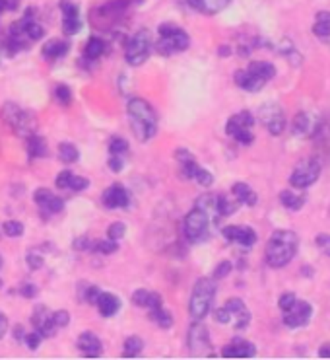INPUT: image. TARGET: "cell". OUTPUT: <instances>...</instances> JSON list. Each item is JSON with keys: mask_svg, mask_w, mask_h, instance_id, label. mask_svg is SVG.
<instances>
[{"mask_svg": "<svg viewBox=\"0 0 330 360\" xmlns=\"http://www.w3.org/2000/svg\"><path fill=\"white\" fill-rule=\"evenodd\" d=\"M220 218L222 217L218 214V209H216V195L206 193V195L198 197L194 209L190 210L183 222V234L187 238V242H206L210 238V226Z\"/></svg>", "mask_w": 330, "mask_h": 360, "instance_id": "obj_1", "label": "cell"}, {"mask_svg": "<svg viewBox=\"0 0 330 360\" xmlns=\"http://www.w3.org/2000/svg\"><path fill=\"white\" fill-rule=\"evenodd\" d=\"M299 248V238L293 230H276L266 242L264 257L268 267L282 269L286 267L296 257Z\"/></svg>", "mask_w": 330, "mask_h": 360, "instance_id": "obj_2", "label": "cell"}, {"mask_svg": "<svg viewBox=\"0 0 330 360\" xmlns=\"http://www.w3.org/2000/svg\"><path fill=\"white\" fill-rule=\"evenodd\" d=\"M132 133L142 143L152 141L157 133V113L144 98H131L126 103Z\"/></svg>", "mask_w": 330, "mask_h": 360, "instance_id": "obj_3", "label": "cell"}, {"mask_svg": "<svg viewBox=\"0 0 330 360\" xmlns=\"http://www.w3.org/2000/svg\"><path fill=\"white\" fill-rule=\"evenodd\" d=\"M274 76H276V67H274L272 63H268V60H255L247 68L237 70L235 76H233V80H235L237 88L245 90V92H260L264 86L268 84V80H272Z\"/></svg>", "mask_w": 330, "mask_h": 360, "instance_id": "obj_4", "label": "cell"}, {"mask_svg": "<svg viewBox=\"0 0 330 360\" xmlns=\"http://www.w3.org/2000/svg\"><path fill=\"white\" fill-rule=\"evenodd\" d=\"M278 308L282 310L284 326L289 329L305 327L313 318V306L307 300L297 298L293 292H284L278 300Z\"/></svg>", "mask_w": 330, "mask_h": 360, "instance_id": "obj_5", "label": "cell"}, {"mask_svg": "<svg viewBox=\"0 0 330 360\" xmlns=\"http://www.w3.org/2000/svg\"><path fill=\"white\" fill-rule=\"evenodd\" d=\"M0 117H2V121H4L18 136H24V139L37 133V127H39L37 117H35L33 111L20 108L18 103H12V101L2 105V109H0Z\"/></svg>", "mask_w": 330, "mask_h": 360, "instance_id": "obj_6", "label": "cell"}, {"mask_svg": "<svg viewBox=\"0 0 330 360\" xmlns=\"http://www.w3.org/2000/svg\"><path fill=\"white\" fill-rule=\"evenodd\" d=\"M216 278H210V276H202L194 283V288H192V294H190L189 302V311L192 319H202L206 318L210 310H212V304H214L216 298Z\"/></svg>", "mask_w": 330, "mask_h": 360, "instance_id": "obj_7", "label": "cell"}, {"mask_svg": "<svg viewBox=\"0 0 330 360\" xmlns=\"http://www.w3.org/2000/svg\"><path fill=\"white\" fill-rule=\"evenodd\" d=\"M159 39L156 41V53L161 57H171L177 53L189 49L190 37L189 34L175 24H161L157 27Z\"/></svg>", "mask_w": 330, "mask_h": 360, "instance_id": "obj_8", "label": "cell"}, {"mask_svg": "<svg viewBox=\"0 0 330 360\" xmlns=\"http://www.w3.org/2000/svg\"><path fill=\"white\" fill-rule=\"evenodd\" d=\"M214 319L222 326H231L235 331H245L251 323V310L241 298H230L214 311Z\"/></svg>", "mask_w": 330, "mask_h": 360, "instance_id": "obj_9", "label": "cell"}, {"mask_svg": "<svg viewBox=\"0 0 330 360\" xmlns=\"http://www.w3.org/2000/svg\"><path fill=\"white\" fill-rule=\"evenodd\" d=\"M256 123V117L251 111H239L235 115H231L225 123V133L230 134L235 143L249 146V144L255 143V133H253V127Z\"/></svg>", "mask_w": 330, "mask_h": 360, "instance_id": "obj_10", "label": "cell"}, {"mask_svg": "<svg viewBox=\"0 0 330 360\" xmlns=\"http://www.w3.org/2000/svg\"><path fill=\"white\" fill-rule=\"evenodd\" d=\"M175 160L179 162V172H181L183 179L197 181V184L202 185V187H210V185L214 184V176H212L208 169L200 168L197 158L192 156V152H189L187 148L175 150Z\"/></svg>", "mask_w": 330, "mask_h": 360, "instance_id": "obj_11", "label": "cell"}, {"mask_svg": "<svg viewBox=\"0 0 330 360\" xmlns=\"http://www.w3.org/2000/svg\"><path fill=\"white\" fill-rule=\"evenodd\" d=\"M150 53H152V34L148 30H140L126 41L124 59L131 67H140L148 60Z\"/></svg>", "mask_w": 330, "mask_h": 360, "instance_id": "obj_12", "label": "cell"}, {"mask_svg": "<svg viewBox=\"0 0 330 360\" xmlns=\"http://www.w3.org/2000/svg\"><path fill=\"white\" fill-rule=\"evenodd\" d=\"M321 162L317 158L301 160L296 168L291 169L289 176V185L293 189H307L313 184H317V179L321 177Z\"/></svg>", "mask_w": 330, "mask_h": 360, "instance_id": "obj_13", "label": "cell"}, {"mask_svg": "<svg viewBox=\"0 0 330 360\" xmlns=\"http://www.w3.org/2000/svg\"><path fill=\"white\" fill-rule=\"evenodd\" d=\"M258 119H260V123L266 127V131L272 136H280L286 131V125H288L286 115H284V109L278 103H274V101H268V103H264L263 108L258 109Z\"/></svg>", "mask_w": 330, "mask_h": 360, "instance_id": "obj_14", "label": "cell"}, {"mask_svg": "<svg viewBox=\"0 0 330 360\" xmlns=\"http://www.w3.org/2000/svg\"><path fill=\"white\" fill-rule=\"evenodd\" d=\"M187 345H189L190 354L194 356H212V341H210V333L200 319H194V323L190 326L189 333H187Z\"/></svg>", "mask_w": 330, "mask_h": 360, "instance_id": "obj_15", "label": "cell"}, {"mask_svg": "<svg viewBox=\"0 0 330 360\" xmlns=\"http://www.w3.org/2000/svg\"><path fill=\"white\" fill-rule=\"evenodd\" d=\"M58 8L62 12V32L65 35H76L82 30V20H80V8L72 0H60Z\"/></svg>", "mask_w": 330, "mask_h": 360, "instance_id": "obj_16", "label": "cell"}, {"mask_svg": "<svg viewBox=\"0 0 330 360\" xmlns=\"http://www.w3.org/2000/svg\"><path fill=\"white\" fill-rule=\"evenodd\" d=\"M101 202L103 207L109 210L115 209H126L131 205V193L128 189L121 184H113L111 187H107L103 195H101Z\"/></svg>", "mask_w": 330, "mask_h": 360, "instance_id": "obj_17", "label": "cell"}, {"mask_svg": "<svg viewBox=\"0 0 330 360\" xmlns=\"http://www.w3.org/2000/svg\"><path fill=\"white\" fill-rule=\"evenodd\" d=\"M222 236L230 243H235L241 248H253L258 238L251 226H225L222 228Z\"/></svg>", "mask_w": 330, "mask_h": 360, "instance_id": "obj_18", "label": "cell"}, {"mask_svg": "<svg viewBox=\"0 0 330 360\" xmlns=\"http://www.w3.org/2000/svg\"><path fill=\"white\" fill-rule=\"evenodd\" d=\"M256 354V347L243 337H235L222 349L223 359H253Z\"/></svg>", "mask_w": 330, "mask_h": 360, "instance_id": "obj_19", "label": "cell"}, {"mask_svg": "<svg viewBox=\"0 0 330 360\" xmlns=\"http://www.w3.org/2000/svg\"><path fill=\"white\" fill-rule=\"evenodd\" d=\"M32 323L35 331H39L43 339H51V337L57 335V327L51 319V310L47 306H35L32 316Z\"/></svg>", "mask_w": 330, "mask_h": 360, "instance_id": "obj_20", "label": "cell"}, {"mask_svg": "<svg viewBox=\"0 0 330 360\" xmlns=\"http://www.w3.org/2000/svg\"><path fill=\"white\" fill-rule=\"evenodd\" d=\"M33 201L37 202V207L43 212H47V217L62 212V209H65V201L60 197H57L55 193H51L49 189H45V187H39L37 191L33 193Z\"/></svg>", "mask_w": 330, "mask_h": 360, "instance_id": "obj_21", "label": "cell"}, {"mask_svg": "<svg viewBox=\"0 0 330 360\" xmlns=\"http://www.w3.org/2000/svg\"><path fill=\"white\" fill-rule=\"evenodd\" d=\"M78 349L84 352V356H88V359H98L99 354L103 352V345H101L98 335L86 331V333H82V335L78 337Z\"/></svg>", "mask_w": 330, "mask_h": 360, "instance_id": "obj_22", "label": "cell"}, {"mask_svg": "<svg viewBox=\"0 0 330 360\" xmlns=\"http://www.w3.org/2000/svg\"><path fill=\"white\" fill-rule=\"evenodd\" d=\"M95 306H98L99 314L103 318H113L117 311L121 310V300H119V296H115V294L101 292L98 296V300H95Z\"/></svg>", "mask_w": 330, "mask_h": 360, "instance_id": "obj_23", "label": "cell"}, {"mask_svg": "<svg viewBox=\"0 0 330 360\" xmlns=\"http://www.w3.org/2000/svg\"><path fill=\"white\" fill-rule=\"evenodd\" d=\"M132 304L134 306H140V308H148V310H156L159 306H164V300H161V294L150 292V290H136L132 294Z\"/></svg>", "mask_w": 330, "mask_h": 360, "instance_id": "obj_24", "label": "cell"}, {"mask_svg": "<svg viewBox=\"0 0 330 360\" xmlns=\"http://www.w3.org/2000/svg\"><path fill=\"white\" fill-rule=\"evenodd\" d=\"M231 195H233L235 201L239 202V205H245V207H255L256 202H258V197L251 189V185L243 184V181H237V184L231 185Z\"/></svg>", "mask_w": 330, "mask_h": 360, "instance_id": "obj_25", "label": "cell"}, {"mask_svg": "<svg viewBox=\"0 0 330 360\" xmlns=\"http://www.w3.org/2000/svg\"><path fill=\"white\" fill-rule=\"evenodd\" d=\"M231 0H189L190 8H194L197 12H202V14H208V16L218 14L223 8H227Z\"/></svg>", "mask_w": 330, "mask_h": 360, "instance_id": "obj_26", "label": "cell"}, {"mask_svg": "<svg viewBox=\"0 0 330 360\" xmlns=\"http://www.w3.org/2000/svg\"><path fill=\"white\" fill-rule=\"evenodd\" d=\"M49 154V146H47V141L35 133L32 136H27V156L29 160H39L45 158Z\"/></svg>", "mask_w": 330, "mask_h": 360, "instance_id": "obj_27", "label": "cell"}, {"mask_svg": "<svg viewBox=\"0 0 330 360\" xmlns=\"http://www.w3.org/2000/svg\"><path fill=\"white\" fill-rule=\"evenodd\" d=\"M68 49H70V45L62 41V39H51V41L43 45V59L57 60L60 57H65Z\"/></svg>", "mask_w": 330, "mask_h": 360, "instance_id": "obj_28", "label": "cell"}, {"mask_svg": "<svg viewBox=\"0 0 330 360\" xmlns=\"http://www.w3.org/2000/svg\"><path fill=\"white\" fill-rule=\"evenodd\" d=\"M105 51H107V43L103 41L101 37H98V35H93V37H90V39L86 41V45H84V57L95 63Z\"/></svg>", "mask_w": 330, "mask_h": 360, "instance_id": "obj_29", "label": "cell"}, {"mask_svg": "<svg viewBox=\"0 0 330 360\" xmlns=\"http://www.w3.org/2000/svg\"><path fill=\"white\" fill-rule=\"evenodd\" d=\"M305 195L303 193H296V191H282L280 193V202L282 207H286L288 210H301L303 205H305Z\"/></svg>", "mask_w": 330, "mask_h": 360, "instance_id": "obj_30", "label": "cell"}, {"mask_svg": "<svg viewBox=\"0 0 330 360\" xmlns=\"http://www.w3.org/2000/svg\"><path fill=\"white\" fill-rule=\"evenodd\" d=\"M313 34L321 39L330 37V12L329 10H321L313 22Z\"/></svg>", "mask_w": 330, "mask_h": 360, "instance_id": "obj_31", "label": "cell"}, {"mask_svg": "<svg viewBox=\"0 0 330 360\" xmlns=\"http://www.w3.org/2000/svg\"><path fill=\"white\" fill-rule=\"evenodd\" d=\"M291 129H293V133H296L297 136H307V134H313L315 125L313 121H311V117L301 111V113H297L296 117H293Z\"/></svg>", "mask_w": 330, "mask_h": 360, "instance_id": "obj_32", "label": "cell"}, {"mask_svg": "<svg viewBox=\"0 0 330 360\" xmlns=\"http://www.w3.org/2000/svg\"><path fill=\"white\" fill-rule=\"evenodd\" d=\"M150 319L156 321L161 329H169V327L173 326V316H171V311L165 310L164 306H159L156 310H150Z\"/></svg>", "mask_w": 330, "mask_h": 360, "instance_id": "obj_33", "label": "cell"}, {"mask_svg": "<svg viewBox=\"0 0 330 360\" xmlns=\"http://www.w3.org/2000/svg\"><path fill=\"white\" fill-rule=\"evenodd\" d=\"M123 356L124 359H136L138 354L142 352V349H144V341H142L140 337H128L126 341H124L123 345Z\"/></svg>", "mask_w": 330, "mask_h": 360, "instance_id": "obj_34", "label": "cell"}, {"mask_svg": "<svg viewBox=\"0 0 330 360\" xmlns=\"http://www.w3.org/2000/svg\"><path fill=\"white\" fill-rule=\"evenodd\" d=\"M58 158L65 164H74L80 160V150L72 143H62L58 146Z\"/></svg>", "mask_w": 330, "mask_h": 360, "instance_id": "obj_35", "label": "cell"}, {"mask_svg": "<svg viewBox=\"0 0 330 360\" xmlns=\"http://www.w3.org/2000/svg\"><path fill=\"white\" fill-rule=\"evenodd\" d=\"M90 252L101 253V255H113L119 252V243L115 240H99V242H91Z\"/></svg>", "mask_w": 330, "mask_h": 360, "instance_id": "obj_36", "label": "cell"}, {"mask_svg": "<svg viewBox=\"0 0 330 360\" xmlns=\"http://www.w3.org/2000/svg\"><path fill=\"white\" fill-rule=\"evenodd\" d=\"M24 224L20 220H6L2 224V232L8 236V238H22L24 236Z\"/></svg>", "mask_w": 330, "mask_h": 360, "instance_id": "obj_37", "label": "cell"}, {"mask_svg": "<svg viewBox=\"0 0 330 360\" xmlns=\"http://www.w3.org/2000/svg\"><path fill=\"white\" fill-rule=\"evenodd\" d=\"M55 98L60 105H70L72 103V90L66 84H58L55 88Z\"/></svg>", "mask_w": 330, "mask_h": 360, "instance_id": "obj_38", "label": "cell"}, {"mask_svg": "<svg viewBox=\"0 0 330 360\" xmlns=\"http://www.w3.org/2000/svg\"><path fill=\"white\" fill-rule=\"evenodd\" d=\"M109 152L123 156L124 152H128V143L124 139H121V136H111L109 139Z\"/></svg>", "mask_w": 330, "mask_h": 360, "instance_id": "obj_39", "label": "cell"}, {"mask_svg": "<svg viewBox=\"0 0 330 360\" xmlns=\"http://www.w3.org/2000/svg\"><path fill=\"white\" fill-rule=\"evenodd\" d=\"M51 319H53V323L57 329H62L70 323V314L66 310H57V311H51Z\"/></svg>", "mask_w": 330, "mask_h": 360, "instance_id": "obj_40", "label": "cell"}, {"mask_svg": "<svg viewBox=\"0 0 330 360\" xmlns=\"http://www.w3.org/2000/svg\"><path fill=\"white\" fill-rule=\"evenodd\" d=\"M124 234H126V224H124V222H115V224H111V226L107 228L109 240H115V242H119L121 238H124Z\"/></svg>", "mask_w": 330, "mask_h": 360, "instance_id": "obj_41", "label": "cell"}, {"mask_svg": "<svg viewBox=\"0 0 330 360\" xmlns=\"http://www.w3.org/2000/svg\"><path fill=\"white\" fill-rule=\"evenodd\" d=\"M88 187H90V181H88L86 177L74 176V174H72V177H70V185H68V189H70V191L80 193V191H86Z\"/></svg>", "mask_w": 330, "mask_h": 360, "instance_id": "obj_42", "label": "cell"}, {"mask_svg": "<svg viewBox=\"0 0 330 360\" xmlns=\"http://www.w3.org/2000/svg\"><path fill=\"white\" fill-rule=\"evenodd\" d=\"M43 341V335L39 333V331H29V333H25V339L24 343L27 345V349H32V351H35V349H39V345H41Z\"/></svg>", "mask_w": 330, "mask_h": 360, "instance_id": "obj_43", "label": "cell"}, {"mask_svg": "<svg viewBox=\"0 0 330 360\" xmlns=\"http://www.w3.org/2000/svg\"><path fill=\"white\" fill-rule=\"evenodd\" d=\"M231 269H233V265H231V261H222V263H218L214 269V275H212V278H216V281H220V278H225V276L230 275Z\"/></svg>", "mask_w": 330, "mask_h": 360, "instance_id": "obj_44", "label": "cell"}, {"mask_svg": "<svg viewBox=\"0 0 330 360\" xmlns=\"http://www.w3.org/2000/svg\"><path fill=\"white\" fill-rule=\"evenodd\" d=\"M25 263H27V267L32 269V271H39L43 267V257L39 253L29 252L25 255Z\"/></svg>", "mask_w": 330, "mask_h": 360, "instance_id": "obj_45", "label": "cell"}, {"mask_svg": "<svg viewBox=\"0 0 330 360\" xmlns=\"http://www.w3.org/2000/svg\"><path fill=\"white\" fill-rule=\"evenodd\" d=\"M70 177H72V172L65 169V172H60V174L57 176L55 185H57L60 191H65V189H68V185H70Z\"/></svg>", "mask_w": 330, "mask_h": 360, "instance_id": "obj_46", "label": "cell"}, {"mask_svg": "<svg viewBox=\"0 0 330 360\" xmlns=\"http://www.w3.org/2000/svg\"><path fill=\"white\" fill-rule=\"evenodd\" d=\"M37 292H39V290H37V286L32 285V283H24V285L18 288V294H20V296H24V298H29V300L35 298Z\"/></svg>", "mask_w": 330, "mask_h": 360, "instance_id": "obj_47", "label": "cell"}, {"mask_svg": "<svg viewBox=\"0 0 330 360\" xmlns=\"http://www.w3.org/2000/svg\"><path fill=\"white\" fill-rule=\"evenodd\" d=\"M109 168L113 169L115 174H119V172L124 168L123 156H121V154H111V158H109Z\"/></svg>", "mask_w": 330, "mask_h": 360, "instance_id": "obj_48", "label": "cell"}, {"mask_svg": "<svg viewBox=\"0 0 330 360\" xmlns=\"http://www.w3.org/2000/svg\"><path fill=\"white\" fill-rule=\"evenodd\" d=\"M72 248L74 250H78V252H90V248H91V242L88 240V238H76L74 242H72Z\"/></svg>", "mask_w": 330, "mask_h": 360, "instance_id": "obj_49", "label": "cell"}, {"mask_svg": "<svg viewBox=\"0 0 330 360\" xmlns=\"http://www.w3.org/2000/svg\"><path fill=\"white\" fill-rule=\"evenodd\" d=\"M315 242H317V245H319L322 252L326 253V255L330 257V236H326V234L317 236V240H315Z\"/></svg>", "mask_w": 330, "mask_h": 360, "instance_id": "obj_50", "label": "cell"}, {"mask_svg": "<svg viewBox=\"0 0 330 360\" xmlns=\"http://www.w3.org/2000/svg\"><path fill=\"white\" fill-rule=\"evenodd\" d=\"M4 4L6 12H14V10L20 8V0H0Z\"/></svg>", "mask_w": 330, "mask_h": 360, "instance_id": "obj_51", "label": "cell"}, {"mask_svg": "<svg viewBox=\"0 0 330 360\" xmlns=\"http://www.w3.org/2000/svg\"><path fill=\"white\" fill-rule=\"evenodd\" d=\"M6 331H8V319L0 311V339L6 335Z\"/></svg>", "mask_w": 330, "mask_h": 360, "instance_id": "obj_52", "label": "cell"}, {"mask_svg": "<svg viewBox=\"0 0 330 360\" xmlns=\"http://www.w3.org/2000/svg\"><path fill=\"white\" fill-rule=\"evenodd\" d=\"M12 337H14L16 341H24V339H25L24 327H22V326H16V327H14V329H12Z\"/></svg>", "mask_w": 330, "mask_h": 360, "instance_id": "obj_53", "label": "cell"}, {"mask_svg": "<svg viewBox=\"0 0 330 360\" xmlns=\"http://www.w3.org/2000/svg\"><path fill=\"white\" fill-rule=\"evenodd\" d=\"M319 356H321V359H330V343L322 345V349L319 351Z\"/></svg>", "mask_w": 330, "mask_h": 360, "instance_id": "obj_54", "label": "cell"}, {"mask_svg": "<svg viewBox=\"0 0 330 360\" xmlns=\"http://www.w3.org/2000/svg\"><path fill=\"white\" fill-rule=\"evenodd\" d=\"M220 55H222V57H230L231 55L230 47H220Z\"/></svg>", "mask_w": 330, "mask_h": 360, "instance_id": "obj_55", "label": "cell"}, {"mask_svg": "<svg viewBox=\"0 0 330 360\" xmlns=\"http://www.w3.org/2000/svg\"><path fill=\"white\" fill-rule=\"evenodd\" d=\"M0 267H2V257H0Z\"/></svg>", "mask_w": 330, "mask_h": 360, "instance_id": "obj_56", "label": "cell"}, {"mask_svg": "<svg viewBox=\"0 0 330 360\" xmlns=\"http://www.w3.org/2000/svg\"><path fill=\"white\" fill-rule=\"evenodd\" d=\"M0 288H2V281H0Z\"/></svg>", "mask_w": 330, "mask_h": 360, "instance_id": "obj_57", "label": "cell"}]
</instances>
